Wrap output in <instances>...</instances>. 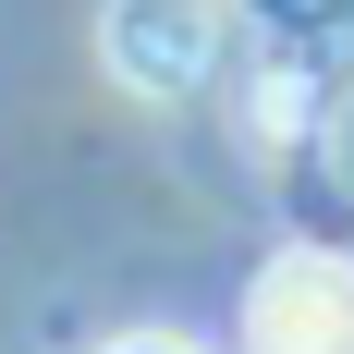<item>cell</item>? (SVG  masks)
I'll list each match as a JSON object with an SVG mask.
<instances>
[{
  "mask_svg": "<svg viewBox=\"0 0 354 354\" xmlns=\"http://www.w3.org/2000/svg\"><path fill=\"white\" fill-rule=\"evenodd\" d=\"M245 354H354V257L281 245L245 281Z\"/></svg>",
  "mask_w": 354,
  "mask_h": 354,
  "instance_id": "obj_1",
  "label": "cell"
},
{
  "mask_svg": "<svg viewBox=\"0 0 354 354\" xmlns=\"http://www.w3.org/2000/svg\"><path fill=\"white\" fill-rule=\"evenodd\" d=\"M98 62L122 73L135 98H183V86H208V62H220V0H110Z\"/></svg>",
  "mask_w": 354,
  "mask_h": 354,
  "instance_id": "obj_2",
  "label": "cell"
},
{
  "mask_svg": "<svg viewBox=\"0 0 354 354\" xmlns=\"http://www.w3.org/2000/svg\"><path fill=\"white\" fill-rule=\"evenodd\" d=\"M110 354H196V342H183V330H122Z\"/></svg>",
  "mask_w": 354,
  "mask_h": 354,
  "instance_id": "obj_3",
  "label": "cell"
}]
</instances>
